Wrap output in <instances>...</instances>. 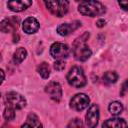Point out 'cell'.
<instances>
[{
    "instance_id": "1",
    "label": "cell",
    "mask_w": 128,
    "mask_h": 128,
    "mask_svg": "<svg viewBox=\"0 0 128 128\" xmlns=\"http://www.w3.org/2000/svg\"><path fill=\"white\" fill-rule=\"evenodd\" d=\"M89 38V33L85 32L82 36L78 37L73 42V54L79 61H86L92 54L89 47L86 45V41Z\"/></svg>"
},
{
    "instance_id": "2",
    "label": "cell",
    "mask_w": 128,
    "mask_h": 128,
    "mask_svg": "<svg viewBox=\"0 0 128 128\" xmlns=\"http://www.w3.org/2000/svg\"><path fill=\"white\" fill-rule=\"evenodd\" d=\"M78 10L81 14L85 16H90V17H95V16H100L105 13L106 9L105 6L96 0H87V1H82V3L79 5Z\"/></svg>"
},
{
    "instance_id": "3",
    "label": "cell",
    "mask_w": 128,
    "mask_h": 128,
    "mask_svg": "<svg viewBox=\"0 0 128 128\" xmlns=\"http://www.w3.org/2000/svg\"><path fill=\"white\" fill-rule=\"evenodd\" d=\"M47 9L55 16L62 17L68 12L69 2L67 0H44Z\"/></svg>"
},
{
    "instance_id": "4",
    "label": "cell",
    "mask_w": 128,
    "mask_h": 128,
    "mask_svg": "<svg viewBox=\"0 0 128 128\" xmlns=\"http://www.w3.org/2000/svg\"><path fill=\"white\" fill-rule=\"evenodd\" d=\"M67 80L68 83L75 88L83 87L86 84V77L84 75V72L82 68L78 66H74L70 69L67 74Z\"/></svg>"
},
{
    "instance_id": "5",
    "label": "cell",
    "mask_w": 128,
    "mask_h": 128,
    "mask_svg": "<svg viewBox=\"0 0 128 128\" xmlns=\"http://www.w3.org/2000/svg\"><path fill=\"white\" fill-rule=\"evenodd\" d=\"M5 103L7 106L12 107L14 109H22L26 106L25 98L16 92H9L5 96Z\"/></svg>"
},
{
    "instance_id": "6",
    "label": "cell",
    "mask_w": 128,
    "mask_h": 128,
    "mask_svg": "<svg viewBox=\"0 0 128 128\" xmlns=\"http://www.w3.org/2000/svg\"><path fill=\"white\" fill-rule=\"evenodd\" d=\"M70 53V49L66 44L60 43V42H56L54 43L51 48H50V54L53 58L61 60L64 58H67L69 56Z\"/></svg>"
},
{
    "instance_id": "7",
    "label": "cell",
    "mask_w": 128,
    "mask_h": 128,
    "mask_svg": "<svg viewBox=\"0 0 128 128\" xmlns=\"http://www.w3.org/2000/svg\"><path fill=\"white\" fill-rule=\"evenodd\" d=\"M88 104H89V98L87 95L83 93L76 94L70 101V106L77 111H82L88 106Z\"/></svg>"
},
{
    "instance_id": "8",
    "label": "cell",
    "mask_w": 128,
    "mask_h": 128,
    "mask_svg": "<svg viewBox=\"0 0 128 128\" xmlns=\"http://www.w3.org/2000/svg\"><path fill=\"white\" fill-rule=\"evenodd\" d=\"M98 120H99V108L96 104H93L89 107L86 114V126L93 128L98 124Z\"/></svg>"
},
{
    "instance_id": "9",
    "label": "cell",
    "mask_w": 128,
    "mask_h": 128,
    "mask_svg": "<svg viewBox=\"0 0 128 128\" xmlns=\"http://www.w3.org/2000/svg\"><path fill=\"white\" fill-rule=\"evenodd\" d=\"M46 93H48L50 95V97L54 100V101H59L62 97V89L61 86L58 82H50L48 83V85L45 88Z\"/></svg>"
},
{
    "instance_id": "10",
    "label": "cell",
    "mask_w": 128,
    "mask_h": 128,
    "mask_svg": "<svg viewBox=\"0 0 128 128\" xmlns=\"http://www.w3.org/2000/svg\"><path fill=\"white\" fill-rule=\"evenodd\" d=\"M32 3V0H9L7 3L8 8L14 12H20L27 9Z\"/></svg>"
},
{
    "instance_id": "11",
    "label": "cell",
    "mask_w": 128,
    "mask_h": 128,
    "mask_svg": "<svg viewBox=\"0 0 128 128\" xmlns=\"http://www.w3.org/2000/svg\"><path fill=\"white\" fill-rule=\"evenodd\" d=\"M81 23L79 21H75L73 23H64L57 27V32L62 36H67L72 32H74L76 29H78Z\"/></svg>"
},
{
    "instance_id": "12",
    "label": "cell",
    "mask_w": 128,
    "mask_h": 128,
    "mask_svg": "<svg viewBox=\"0 0 128 128\" xmlns=\"http://www.w3.org/2000/svg\"><path fill=\"white\" fill-rule=\"evenodd\" d=\"M18 24H19V18L16 17H10V18H6L1 22V31L4 33L7 32H11L15 29L18 28Z\"/></svg>"
},
{
    "instance_id": "13",
    "label": "cell",
    "mask_w": 128,
    "mask_h": 128,
    "mask_svg": "<svg viewBox=\"0 0 128 128\" xmlns=\"http://www.w3.org/2000/svg\"><path fill=\"white\" fill-rule=\"evenodd\" d=\"M22 28H23V31L27 34L35 33L39 29V22L34 17H28L24 20L22 24Z\"/></svg>"
},
{
    "instance_id": "14",
    "label": "cell",
    "mask_w": 128,
    "mask_h": 128,
    "mask_svg": "<svg viewBox=\"0 0 128 128\" xmlns=\"http://www.w3.org/2000/svg\"><path fill=\"white\" fill-rule=\"evenodd\" d=\"M127 123L122 118H111L103 123V127H127Z\"/></svg>"
},
{
    "instance_id": "15",
    "label": "cell",
    "mask_w": 128,
    "mask_h": 128,
    "mask_svg": "<svg viewBox=\"0 0 128 128\" xmlns=\"http://www.w3.org/2000/svg\"><path fill=\"white\" fill-rule=\"evenodd\" d=\"M27 126H29V127H41L42 124L39 122V119L35 114L30 113L27 117L26 123L23 124V127H27Z\"/></svg>"
},
{
    "instance_id": "16",
    "label": "cell",
    "mask_w": 128,
    "mask_h": 128,
    "mask_svg": "<svg viewBox=\"0 0 128 128\" xmlns=\"http://www.w3.org/2000/svg\"><path fill=\"white\" fill-rule=\"evenodd\" d=\"M26 56H27V51L24 48L20 47L15 51V53L13 55V61L15 64H20L26 58Z\"/></svg>"
},
{
    "instance_id": "17",
    "label": "cell",
    "mask_w": 128,
    "mask_h": 128,
    "mask_svg": "<svg viewBox=\"0 0 128 128\" xmlns=\"http://www.w3.org/2000/svg\"><path fill=\"white\" fill-rule=\"evenodd\" d=\"M108 110L112 115H118L123 111V105L120 102L114 101L112 103L109 104L108 106Z\"/></svg>"
},
{
    "instance_id": "18",
    "label": "cell",
    "mask_w": 128,
    "mask_h": 128,
    "mask_svg": "<svg viewBox=\"0 0 128 128\" xmlns=\"http://www.w3.org/2000/svg\"><path fill=\"white\" fill-rule=\"evenodd\" d=\"M118 79V75L117 73L115 72H112V71H108L106 73H104L103 75V81L106 83V84H112V83H115Z\"/></svg>"
},
{
    "instance_id": "19",
    "label": "cell",
    "mask_w": 128,
    "mask_h": 128,
    "mask_svg": "<svg viewBox=\"0 0 128 128\" xmlns=\"http://www.w3.org/2000/svg\"><path fill=\"white\" fill-rule=\"evenodd\" d=\"M37 70H38L39 74H40L44 79L48 78L49 75H50V68H49V65H48L47 63H45V62L41 63V64L37 67Z\"/></svg>"
},
{
    "instance_id": "20",
    "label": "cell",
    "mask_w": 128,
    "mask_h": 128,
    "mask_svg": "<svg viewBox=\"0 0 128 128\" xmlns=\"http://www.w3.org/2000/svg\"><path fill=\"white\" fill-rule=\"evenodd\" d=\"M4 118L7 120V121H10V120H13L15 118V112H14V108L12 107H9L7 106L4 110Z\"/></svg>"
},
{
    "instance_id": "21",
    "label": "cell",
    "mask_w": 128,
    "mask_h": 128,
    "mask_svg": "<svg viewBox=\"0 0 128 128\" xmlns=\"http://www.w3.org/2000/svg\"><path fill=\"white\" fill-rule=\"evenodd\" d=\"M82 125H83V123L80 119H73L67 126L68 127H82Z\"/></svg>"
},
{
    "instance_id": "22",
    "label": "cell",
    "mask_w": 128,
    "mask_h": 128,
    "mask_svg": "<svg viewBox=\"0 0 128 128\" xmlns=\"http://www.w3.org/2000/svg\"><path fill=\"white\" fill-rule=\"evenodd\" d=\"M54 68L57 71H61V70H63L65 68V63L63 61H61V60H58V61H56L54 63Z\"/></svg>"
},
{
    "instance_id": "23",
    "label": "cell",
    "mask_w": 128,
    "mask_h": 128,
    "mask_svg": "<svg viewBox=\"0 0 128 128\" xmlns=\"http://www.w3.org/2000/svg\"><path fill=\"white\" fill-rule=\"evenodd\" d=\"M127 92H128V80H126L122 84V87H121V90H120V95L121 96H124Z\"/></svg>"
},
{
    "instance_id": "24",
    "label": "cell",
    "mask_w": 128,
    "mask_h": 128,
    "mask_svg": "<svg viewBox=\"0 0 128 128\" xmlns=\"http://www.w3.org/2000/svg\"><path fill=\"white\" fill-rule=\"evenodd\" d=\"M120 7L124 10H128V0H118Z\"/></svg>"
},
{
    "instance_id": "25",
    "label": "cell",
    "mask_w": 128,
    "mask_h": 128,
    "mask_svg": "<svg viewBox=\"0 0 128 128\" xmlns=\"http://www.w3.org/2000/svg\"><path fill=\"white\" fill-rule=\"evenodd\" d=\"M96 24H97L98 27H103V26L105 25V21H104V20H98Z\"/></svg>"
},
{
    "instance_id": "26",
    "label": "cell",
    "mask_w": 128,
    "mask_h": 128,
    "mask_svg": "<svg viewBox=\"0 0 128 128\" xmlns=\"http://www.w3.org/2000/svg\"><path fill=\"white\" fill-rule=\"evenodd\" d=\"M75 1H85V0H75Z\"/></svg>"
}]
</instances>
